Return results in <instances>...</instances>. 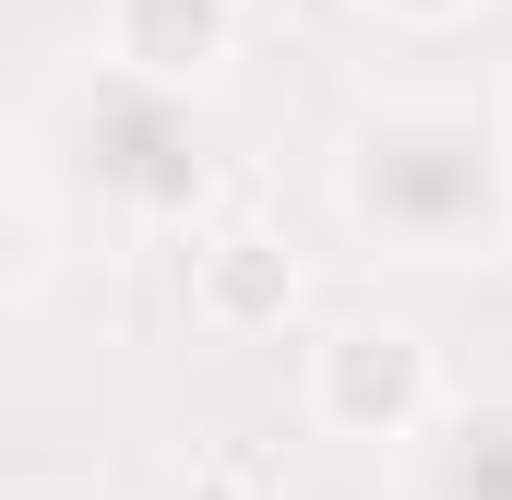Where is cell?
Listing matches in <instances>:
<instances>
[{
    "instance_id": "1",
    "label": "cell",
    "mask_w": 512,
    "mask_h": 500,
    "mask_svg": "<svg viewBox=\"0 0 512 500\" xmlns=\"http://www.w3.org/2000/svg\"><path fill=\"white\" fill-rule=\"evenodd\" d=\"M334 191H346V227L382 239L393 262H465V250H501L512 227V143L465 96H393L346 131Z\"/></svg>"
},
{
    "instance_id": "3",
    "label": "cell",
    "mask_w": 512,
    "mask_h": 500,
    "mask_svg": "<svg viewBox=\"0 0 512 500\" xmlns=\"http://www.w3.org/2000/svg\"><path fill=\"white\" fill-rule=\"evenodd\" d=\"M251 0H96V60L131 96H191L239 60Z\"/></svg>"
},
{
    "instance_id": "6",
    "label": "cell",
    "mask_w": 512,
    "mask_h": 500,
    "mask_svg": "<svg viewBox=\"0 0 512 500\" xmlns=\"http://www.w3.org/2000/svg\"><path fill=\"white\" fill-rule=\"evenodd\" d=\"M370 12H382V24H417V36H441V24H465L477 0H370Z\"/></svg>"
},
{
    "instance_id": "2",
    "label": "cell",
    "mask_w": 512,
    "mask_h": 500,
    "mask_svg": "<svg viewBox=\"0 0 512 500\" xmlns=\"http://www.w3.org/2000/svg\"><path fill=\"white\" fill-rule=\"evenodd\" d=\"M298 405L322 441H429V417L453 405L441 393V358L417 322H334L310 358H298Z\"/></svg>"
},
{
    "instance_id": "4",
    "label": "cell",
    "mask_w": 512,
    "mask_h": 500,
    "mask_svg": "<svg viewBox=\"0 0 512 500\" xmlns=\"http://www.w3.org/2000/svg\"><path fill=\"white\" fill-rule=\"evenodd\" d=\"M298 298H310V274H298V250L274 239V227L239 215V227L191 239V322H203L215 346H262V334H286Z\"/></svg>"
},
{
    "instance_id": "5",
    "label": "cell",
    "mask_w": 512,
    "mask_h": 500,
    "mask_svg": "<svg viewBox=\"0 0 512 500\" xmlns=\"http://www.w3.org/2000/svg\"><path fill=\"white\" fill-rule=\"evenodd\" d=\"M155 500H262V489L239 477V465H227V453H191V465H179V477H167Z\"/></svg>"
}]
</instances>
